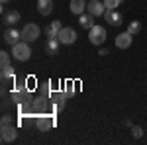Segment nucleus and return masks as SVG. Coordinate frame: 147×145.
<instances>
[{
	"label": "nucleus",
	"mask_w": 147,
	"mask_h": 145,
	"mask_svg": "<svg viewBox=\"0 0 147 145\" xmlns=\"http://www.w3.org/2000/svg\"><path fill=\"white\" fill-rule=\"evenodd\" d=\"M10 98H12V102H16V104H32V100H34L30 88H28L26 84H22V82L16 84V88L10 92Z\"/></svg>",
	"instance_id": "obj_1"
},
{
	"label": "nucleus",
	"mask_w": 147,
	"mask_h": 145,
	"mask_svg": "<svg viewBox=\"0 0 147 145\" xmlns=\"http://www.w3.org/2000/svg\"><path fill=\"white\" fill-rule=\"evenodd\" d=\"M12 57L16 61H28L32 57V49H30L28 41H18L16 45H12Z\"/></svg>",
	"instance_id": "obj_2"
},
{
	"label": "nucleus",
	"mask_w": 147,
	"mask_h": 145,
	"mask_svg": "<svg viewBox=\"0 0 147 145\" xmlns=\"http://www.w3.org/2000/svg\"><path fill=\"white\" fill-rule=\"evenodd\" d=\"M88 39H90L92 45H102L104 41H106V28L94 24L90 30H88Z\"/></svg>",
	"instance_id": "obj_3"
},
{
	"label": "nucleus",
	"mask_w": 147,
	"mask_h": 145,
	"mask_svg": "<svg viewBox=\"0 0 147 145\" xmlns=\"http://www.w3.org/2000/svg\"><path fill=\"white\" fill-rule=\"evenodd\" d=\"M53 125H55V116L53 114H39V116H35V127L39 132H47Z\"/></svg>",
	"instance_id": "obj_4"
},
{
	"label": "nucleus",
	"mask_w": 147,
	"mask_h": 145,
	"mask_svg": "<svg viewBox=\"0 0 147 145\" xmlns=\"http://www.w3.org/2000/svg\"><path fill=\"white\" fill-rule=\"evenodd\" d=\"M67 92L65 90H59V92H51L49 100H51V108H53V114L55 112H61L65 108V102H67Z\"/></svg>",
	"instance_id": "obj_5"
},
{
	"label": "nucleus",
	"mask_w": 147,
	"mask_h": 145,
	"mask_svg": "<svg viewBox=\"0 0 147 145\" xmlns=\"http://www.w3.org/2000/svg\"><path fill=\"white\" fill-rule=\"evenodd\" d=\"M41 34V28L37 26V24H28V26H24L22 30V41H35L37 37Z\"/></svg>",
	"instance_id": "obj_6"
},
{
	"label": "nucleus",
	"mask_w": 147,
	"mask_h": 145,
	"mask_svg": "<svg viewBox=\"0 0 147 145\" xmlns=\"http://www.w3.org/2000/svg\"><path fill=\"white\" fill-rule=\"evenodd\" d=\"M16 137H18V129H16V125H14V123H6V125H2V127H0V139H2L4 143L14 141Z\"/></svg>",
	"instance_id": "obj_7"
},
{
	"label": "nucleus",
	"mask_w": 147,
	"mask_h": 145,
	"mask_svg": "<svg viewBox=\"0 0 147 145\" xmlns=\"http://www.w3.org/2000/svg\"><path fill=\"white\" fill-rule=\"evenodd\" d=\"M57 37H59V41H61L63 45H73L75 41H77V32H75L73 28H63Z\"/></svg>",
	"instance_id": "obj_8"
},
{
	"label": "nucleus",
	"mask_w": 147,
	"mask_h": 145,
	"mask_svg": "<svg viewBox=\"0 0 147 145\" xmlns=\"http://www.w3.org/2000/svg\"><path fill=\"white\" fill-rule=\"evenodd\" d=\"M86 12H90L94 18H96V16H104L106 6H104V2H100V0H90V2L86 4Z\"/></svg>",
	"instance_id": "obj_9"
},
{
	"label": "nucleus",
	"mask_w": 147,
	"mask_h": 145,
	"mask_svg": "<svg viewBox=\"0 0 147 145\" xmlns=\"http://www.w3.org/2000/svg\"><path fill=\"white\" fill-rule=\"evenodd\" d=\"M4 41L10 45H16L18 41H22V32H18L14 26H12V30H6L4 32Z\"/></svg>",
	"instance_id": "obj_10"
},
{
	"label": "nucleus",
	"mask_w": 147,
	"mask_h": 145,
	"mask_svg": "<svg viewBox=\"0 0 147 145\" xmlns=\"http://www.w3.org/2000/svg\"><path fill=\"white\" fill-rule=\"evenodd\" d=\"M104 20L110 24V26H120L122 24V14L118 10H106L104 12Z\"/></svg>",
	"instance_id": "obj_11"
},
{
	"label": "nucleus",
	"mask_w": 147,
	"mask_h": 145,
	"mask_svg": "<svg viewBox=\"0 0 147 145\" xmlns=\"http://www.w3.org/2000/svg\"><path fill=\"white\" fill-rule=\"evenodd\" d=\"M131 45V34L129 32H124V34L116 35V47L118 49H127Z\"/></svg>",
	"instance_id": "obj_12"
},
{
	"label": "nucleus",
	"mask_w": 147,
	"mask_h": 145,
	"mask_svg": "<svg viewBox=\"0 0 147 145\" xmlns=\"http://www.w3.org/2000/svg\"><path fill=\"white\" fill-rule=\"evenodd\" d=\"M61 30H63V24L59 22V20H53V22H51V24H49V26L45 28V35H47V39H51V37H57Z\"/></svg>",
	"instance_id": "obj_13"
},
{
	"label": "nucleus",
	"mask_w": 147,
	"mask_h": 145,
	"mask_svg": "<svg viewBox=\"0 0 147 145\" xmlns=\"http://www.w3.org/2000/svg\"><path fill=\"white\" fill-rule=\"evenodd\" d=\"M69 8H71V12L75 16H80V14H84V10H86V0H71Z\"/></svg>",
	"instance_id": "obj_14"
},
{
	"label": "nucleus",
	"mask_w": 147,
	"mask_h": 145,
	"mask_svg": "<svg viewBox=\"0 0 147 145\" xmlns=\"http://www.w3.org/2000/svg\"><path fill=\"white\" fill-rule=\"evenodd\" d=\"M37 12L41 16H49L53 12V0H37Z\"/></svg>",
	"instance_id": "obj_15"
},
{
	"label": "nucleus",
	"mask_w": 147,
	"mask_h": 145,
	"mask_svg": "<svg viewBox=\"0 0 147 145\" xmlns=\"http://www.w3.org/2000/svg\"><path fill=\"white\" fill-rule=\"evenodd\" d=\"M0 77H2V84H8L10 80L16 78V73H14V67L8 65V67H2L0 69Z\"/></svg>",
	"instance_id": "obj_16"
},
{
	"label": "nucleus",
	"mask_w": 147,
	"mask_h": 145,
	"mask_svg": "<svg viewBox=\"0 0 147 145\" xmlns=\"http://www.w3.org/2000/svg\"><path fill=\"white\" fill-rule=\"evenodd\" d=\"M4 24L6 26H14V24H18L20 22V12L18 10H8V12H4Z\"/></svg>",
	"instance_id": "obj_17"
},
{
	"label": "nucleus",
	"mask_w": 147,
	"mask_h": 145,
	"mask_svg": "<svg viewBox=\"0 0 147 145\" xmlns=\"http://www.w3.org/2000/svg\"><path fill=\"white\" fill-rule=\"evenodd\" d=\"M59 37H51V39H47L45 43V53L47 55H57L59 53Z\"/></svg>",
	"instance_id": "obj_18"
},
{
	"label": "nucleus",
	"mask_w": 147,
	"mask_h": 145,
	"mask_svg": "<svg viewBox=\"0 0 147 145\" xmlns=\"http://www.w3.org/2000/svg\"><path fill=\"white\" fill-rule=\"evenodd\" d=\"M79 22H80V26H82L84 30H90L92 26H94V16H92L90 12H84V14L79 16Z\"/></svg>",
	"instance_id": "obj_19"
},
{
	"label": "nucleus",
	"mask_w": 147,
	"mask_h": 145,
	"mask_svg": "<svg viewBox=\"0 0 147 145\" xmlns=\"http://www.w3.org/2000/svg\"><path fill=\"white\" fill-rule=\"evenodd\" d=\"M127 32H129V34L131 35H136V34H139V32H141V22H129L127 24Z\"/></svg>",
	"instance_id": "obj_20"
},
{
	"label": "nucleus",
	"mask_w": 147,
	"mask_h": 145,
	"mask_svg": "<svg viewBox=\"0 0 147 145\" xmlns=\"http://www.w3.org/2000/svg\"><path fill=\"white\" fill-rule=\"evenodd\" d=\"M122 2L124 0H104V6H106V10H116L118 6H122Z\"/></svg>",
	"instance_id": "obj_21"
},
{
	"label": "nucleus",
	"mask_w": 147,
	"mask_h": 145,
	"mask_svg": "<svg viewBox=\"0 0 147 145\" xmlns=\"http://www.w3.org/2000/svg\"><path fill=\"white\" fill-rule=\"evenodd\" d=\"M0 65H2V67H8V65H10V53H6V51L0 53Z\"/></svg>",
	"instance_id": "obj_22"
},
{
	"label": "nucleus",
	"mask_w": 147,
	"mask_h": 145,
	"mask_svg": "<svg viewBox=\"0 0 147 145\" xmlns=\"http://www.w3.org/2000/svg\"><path fill=\"white\" fill-rule=\"evenodd\" d=\"M41 94H43V96H51V80L43 82V86H41Z\"/></svg>",
	"instance_id": "obj_23"
},
{
	"label": "nucleus",
	"mask_w": 147,
	"mask_h": 145,
	"mask_svg": "<svg viewBox=\"0 0 147 145\" xmlns=\"http://www.w3.org/2000/svg\"><path fill=\"white\" fill-rule=\"evenodd\" d=\"M65 92H67V96H73L75 94V82H65Z\"/></svg>",
	"instance_id": "obj_24"
},
{
	"label": "nucleus",
	"mask_w": 147,
	"mask_h": 145,
	"mask_svg": "<svg viewBox=\"0 0 147 145\" xmlns=\"http://www.w3.org/2000/svg\"><path fill=\"white\" fill-rule=\"evenodd\" d=\"M131 134H134L136 139H139V137H143V129H141L139 125H134V127H131Z\"/></svg>",
	"instance_id": "obj_25"
},
{
	"label": "nucleus",
	"mask_w": 147,
	"mask_h": 145,
	"mask_svg": "<svg viewBox=\"0 0 147 145\" xmlns=\"http://www.w3.org/2000/svg\"><path fill=\"white\" fill-rule=\"evenodd\" d=\"M6 123H12V116H8V114L2 116V125H6Z\"/></svg>",
	"instance_id": "obj_26"
},
{
	"label": "nucleus",
	"mask_w": 147,
	"mask_h": 145,
	"mask_svg": "<svg viewBox=\"0 0 147 145\" xmlns=\"http://www.w3.org/2000/svg\"><path fill=\"white\" fill-rule=\"evenodd\" d=\"M0 2H2V4H6V2H8V0H0Z\"/></svg>",
	"instance_id": "obj_27"
}]
</instances>
